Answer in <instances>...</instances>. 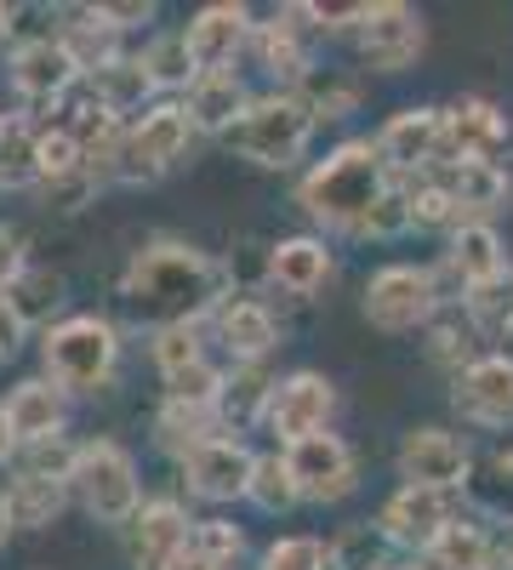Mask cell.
<instances>
[{
  "label": "cell",
  "instance_id": "obj_1",
  "mask_svg": "<svg viewBox=\"0 0 513 570\" xmlns=\"http://www.w3.org/2000/svg\"><path fill=\"white\" fill-rule=\"evenodd\" d=\"M235 292H240L235 268L195 240H177V234H149L120 268V303L149 331L182 325V320L211 325V314Z\"/></svg>",
  "mask_w": 513,
  "mask_h": 570
},
{
  "label": "cell",
  "instance_id": "obj_2",
  "mask_svg": "<svg viewBox=\"0 0 513 570\" xmlns=\"http://www.w3.org/2000/svg\"><path fill=\"white\" fill-rule=\"evenodd\" d=\"M394 188H399V177L388 171L377 137H343L297 177V206L319 234L359 240V228L371 223V212H377Z\"/></svg>",
  "mask_w": 513,
  "mask_h": 570
},
{
  "label": "cell",
  "instance_id": "obj_3",
  "mask_svg": "<svg viewBox=\"0 0 513 570\" xmlns=\"http://www.w3.org/2000/svg\"><path fill=\"white\" fill-rule=\"evenodd\" d=\"M126 365V331L109 314H63L40 337V376L69 400L109 394Z\"/></svg>",
  "mask_w": 513,
  "mask_h": 570
},
{
  "label": "cell",
  "instance_id": "obj_4",
  "mask_svg": "<svg viewBox=\"0 0 513 570\" xmlns=\"http://www.w3.org/2000/svg\"><path fill=\"white\" fill-rule=\"evenodd\" d=\"M314 131L319 120L303 104V91H257V104L223 137V149L257 171H297L314 149Z\"/></svg>",
  "mask_w": 513,
  "mask_h": 570
},
{
  "label": "cell",
  "instance_id": "obj_5",
  "mask_svg": "<svg viewBox=\"0 0 513 570\" xmlns=\"http://www.w3.org/2000/svg\"><path fill=\"white\" fill-rule=\"evenodd\" d=\"M69 491H75V508L86 519H98L109 531H126L137 513H144V473H137V456L98 434V440H80L75 456H69Z\"/></svg>",
  "mask_w": 513,
  "mask_h": 570
},
{
  "label": "cell",
  "instance_id": "obj_6",
  "mask_svg": "<svg viewBox=\"0 0 513 570\" xmlns=\"http://www.w3.org/2000/svg\"><path fill=\"white\" fill-rule=\"evenodd\" d=\"M445 274L440 263H383L365 279L359 314L383 337H423V331L445 314Z\"/></svg>",
  "mask_w": 513,
  "mask_h": 570
},
{
  "label": "cell",
  "instance_id": "obj_7",
  "mask_svg": "<svg viewBox=\"0 0 513 570\" xmlns=\"http://www.w3.org/2000/svg\"><path fill=\"white\" fill-rule=\"evenodd\" d=\"M195 137H200V131H195L189 109H182V98H160V104H149L144 115L126 126L115 183H126V188H149V183H160L166 171L182 166V155H189V142H195Z\"/></svg>",
  "mask_w": 513,
  "mask_h": 570
},
{
  "label": "cell",
  "instance_id": "obj_8",
  "mask_svg": "<svg viewBox=\"0 0 513 570\" xmlns=\"http://www.w3.org/2000/svg\"><path fill=\"white\" fill-rule=\"evenodd\" d=\"M7 80H12L18 109H29V115L40 120V115H58V109L75 98L80 80H86V69L75 63L69 46L58 40V29H40V35L12 40V52H7Z\"/></svg>",
  "mask_w": 513,
  "mask_h": 570
},
{
  "label": "cell",
  "instance_id": "obj_9",
  "mask_svg": "<svg viewBox=\"0 0 513 570\" xmlns=\"http://www.w3.org/2000/svg\"><path fill=\"white\" fill-rule=\"evenodd\" d=\"M332 422H337V383L332 376L314 371V365L279 371L268 416H263V434H274V451H292L314 434H332Z\"/></svg>",
  "mask_w": 513,
  "mask_h": 570
},
{
  "label": "cell",
  "instance_id": "obj_10",
  "mask_svg": "<svg viewBox=\"0 0 513 570\" xmlns=\"http://www.w3.org/2000/svg\"><path fill=\"white\" fill-rule=\"evenodd\" d=\"M251 63L268 75V91H303L319 75V35L303 12V0H286L251 35Z\"/></svg>",
  "mask_w": 513,
  "mask_h": 570
},
{
  "label": "cell",
  "instance_id": "obj_11",
  "mask_svg": "<svg viewBox=\"0 0 513 570\" xmlns=\"http://www.w3.org/2000/svg\"><path fill=\"white\" fill-rule=\"evenodd\" d=\"M69 456L75 445H52V451H29L18 456L12 480H7V513H12V531H52L63 508L75 502L69 491Z\"/></svg>",
  "mask_w": 513,
  "mask_h": 570
},
{
  "label": "cell",
  "instance_id": "obj_12",
  "mask_svg": "<svg viewBox=\"0 0 513 570\" xmlns=\"http://www.w3.org/2000/svg\"><path fill=\"white\" fill-rule=\"evenodd\" d=\"M394 473H399V485H428V491H456V497H468L474 485V445L456 434V428H405L399 445H394Z\"/></svg>",
  "mask_w": 513,
  "mask_h": 570
},
{
  "label": "cell",
  "instance_id": "obj_13",
  "mask_svg": "<svg viewBox=\"0 0 513 570\" xmlns=\"http://www.w3.org/2000/svg\"><path fill=\"white\" fill-rule=\"evenodd\" d=\"M468 513V497L456 491H428V485H399L383 508H377V531L394 542V553L423 559L456 519Z\"/></svg>",
  "mask_w": 513,
  "mask_h": 570
},
{
  "label": "cell",
  "instance_id": "obj_14",
  "mask_svg": "<svg viewBox=\"0 0 513 570\" xmlns=\"http://www.w3.org/2000/svg\"><path fill=\"white\" fill-rule=\"evenodd\" d=\"M251 473H257V445L240 434H217L206 445H195L189 456L177 462V480L195 502L206 508H235L251 491Z\"/></svg>",
  "mask_w": 513,
  "mask_h": 570
},
{
  "label": "cell",
  "instance_id": "obj_15",
  "mask_svg": "<svg viewBox=\"0 0 513 570\" xmlns=\"http://www.w3.org/2000/svg\"><path fill=\"white\" fill-rule=\"evenodd\" d=\"M354 52L371 75H405L428 52V23L405 0H371V12L354 35Z\"/></svg>",
  "mask_w": 513,
  "mask_h": 570
},
{
  "label": "cell",
  "instance_id": "obj_16",
  "mask_svg": "<svg viewBox=\"0 0 513 570\" xmlns=\"http://www.w3.org/2000/svg\"><path fill=\"white\" fill-rule=\"evenodd\" d=\"M451 160H474V166H502L513 160V109L496 98H468L445 104V166Z\"/></svg>",
  "mask_w": 513,
  "mask_h": 570
},
{
  "label": "cell",
  "instance_id": "obj_17",
  "mask_svg": "<svg viewBox=\"0 0 513 570\" xmlns=\"http://www.w3.org/2000/svg\"><path fill=\"white\" fill-rule=\"evenodd\" d=\"M337 279V252L325 234H279L263 252V292L286 303H314Z\"/></svg>",
  "mask_w": 513,
  "mask_h": 570
},
{
  "label": "cell",
  "instance_id": "obj_18",
  "mask_svg": "<svg viewBox=\"0 0 513 570\" xmlns=\"http://www.w3.org/2000/svg\"><path fill=\"white\" fill-rule=\"evenodd\" d=\"M211 343L223 348V365H268L279 343H286V325H279L268 297L235 292L211 314Z\"/></svg>",
  "mask_w": 513,
  "mask_h": 570
},
{
  "label": "cell",
  "instance_id": "obj_19",
  "mask_svg": "<svg viewBox=\"0 0 513 570\" xmlns=\"http://www.w3.org/2000/svg\"><path fill=\"white\" fill-rule=\"evenodd\" d=\"M451 411L480 434H513V354L491 348L451 383Z\"/></svg>",
  "mask_w": 513,
  "mask_h": 570
},
{
  "label": "cell",
  "instance_id": "obj_20",
  "mask_svg": "<svg viewBox=\"0 0 513 570\" xmlns=\"http://www.w3.org/2000/svg\"><path fill=\"white\" fill-rule=\"evenodd\" d=\"M195 525H200V519L189 513V502H182V497H149L144 513H137L131 525L120 531L126 564L131 570H166L177 553L195 548Z\"/></svg>",
  "mask_w": 513,
  "mask_h": 570
},
{
  "label": "cell",
  "instance_id": "obj_21",
  "mask_svg": "<svg viewBox=\"0 0 513 570\" xmlns=\"http://www.w3.org/2000/svg\"><path fill=\"white\" fill-rule=\"evenodd\" d=\"M371 137H377V149H383V160L399 183L445 166V109H434V104L394 109Z\"/></svg>",
  "mask_w": 513,
  "mask_h": 570
},
{
  "label": "cell",
  "instance_id": "obj_22",
  "mask_svg": "<svg viewBox=\"0 0 513 570\" xmlns=\"http://www.w3.org/2000/svg\"><path fill=\"white\" fill-rule=\"evenodd\" d=\"M286 462H292V480H297L303 502H314V508H337V502H348L359 491V456H354V445L337 434V428L292 445Z\"/></svg>",
  "mask_w": 513,
  "mask_h": 570
},
{
  "label": "cell",
  "instance_id": "obj_23",
  "mask_svg": "<svg viewBox=\"0 0 513 570\" xmlns=\"http://www.w3.org/2000/svg\"><path fill=\"white\" fill-rule=\"evenodd\" d=\"M251 35H257V12L246 0H211V7H200L182 23V40H189V58H195L200 75L235 69L251 52Z\"/></svg>",
  "mask_w": 513,
  "mask_h": 570
},
{
  "label": "cell",
  "instance_id": "obj_24",
  "mask_svg": "<svg viewBox=\"0 0 513 570\" xmlns=\"http://www.w3.org/2000/svg\"><path fill=\"white\" fill-rule=\"evenodd\" d=\"M440 274L456 285V297H468V292H485V285L507 279L513 274V252L502 240V228L496 223H468V228H456L445 252H440Z\"/></svg>",
  "mask_w": 513,
  "mask_h": 570
},
{
  "label": "cell",
  "instance_id": "obj_25",
  "mask_svg": "<svg viewBox=\"0 0 513 570\" xmlns=\"http://www.w3.org/2000/svg\"><path fill=\"white\" fill-rule=\"evenodd\" d=\"M69 394L52 389L46 376H23L7 394V416H12V434H18V451H52V445H69Z\"/></svg>",
  "mask_w": 513,
  "mask_h": 570
},
{
  "label": "cell",
  "instance_id": "obj_26",
  "mask_svg": "<svg viewBox=\"0 0 513 570\" xmlns=\"http://www.w3.org/2000/svg\"><path fill=\"white\" fill-rule=\"evenodd\" d=\"M423 177H434L445 195L456 200L462 228H468V223H496V217L513 206V171H502V166L451 160V166H434V171H423Z\"/></svg>",
  "mask_w": 513,
  "mask_h": 570
},
{
  "label": "cell",
  "instance_id": "obj_27",
  "mask_svg": "<svg viewBox=\"0 0 513 570\" xmlns=\"http://www.w3.org/2000/svg\"><path fill=\"white\" fill-rule=\"evenodd\" d=\"M257 104V91L246 86V75L240 69H223V75H200L189 91H182V109H189V120H195V131L200 137H228L240 120H246V109Z\"/></svg>",
  "mask_w": 513,
  "mask_h": 570
},
{
  "label": "cell",
  "instance_id": "obj_28",
  "mask_svg": "<svg viewBox=\"0 0 513 570\" xmlns=\"http://www.w3.org/2000/svg\"><path fill=\"white\" fill-rule=\"evenodd\" d=\"M58 40L75 52V63L91 75V69H103L115 58H126V35L115 29V18L103 12V0L98 7H58Z\"/></svg>",
  "mask_w": 513,
  "mask_h": 570
},
{
  "label": "cell",
  "instance_id": "obj_29",
  "mask_svg": "<svg viewBox=\"0 0 513 570\" xmlns=\"http://www.w3.org/2000/svg\"><path fill=\"white\" fill-rule=\"evenodd\" d=\"M86 91L98 98V109L109 115V120H137L149 104H160V91H155V80L144 75V63H137V52H126V58H115V63H103V69H91L86 75Z\"/></svg>",
  "mask_w": 513,
  "mask_h": 570
},
{
  "label": "cell",
  "instance_id": "obj_30",
  "mask_svg": "<svg viewBox=\"0 0 513 570\" xmlns=\"http://www.w3.org/2000/svg\"><path fill=\"white\" fill-rule=\"evenodd\" d=\"M40 126L29 109H0V188L7 195H23V188L40 183Z\"/></svg>",
  "mask_w": 513,
  "mask_h": 570
},
{
  "label": "cell",
  "instance_id": "obj_31",
  "mask_svg": "<svg viewBox=\"0 0 513 570\" xmlns=\"http://www.w3.org/2000/svg\"><path fill=\"white\" fill-rule=\"evenodd\" d=\"M423 354H428L434 371H445L451 383H456V376L468 371L480 354H491V348H485V337H480V325L468 320V308H462V303H445V314L423 331Z\"/></svg>",
  "mask_w": 513,
  "mask_h": 570
},
{
  "label": "cell",
  "instance_id": "obj_32",
  "mask_svg": "<svg viewBox=\"0 0 513 570\" xmlns=\"http://www.w3.org/2000/svg\"><path fill=\"white\" fill-rule=\"evenodd\" d=\"M274 383L279 376L268 365H228V383H223V400H217V416H223V434H251L268 416V400H274Z\"/></svg>",
  "mask_w": 513,
  "mask_h": 570
},
{
  "label": "cell",
  "instance_id": "obj_33",
  "mask_svg": "<svg viewBox=\"0 0 513 570\" xmlns=\"http://www.w3.org/2000/svg\"><path fill=\"white\" fill-rule=\"evenodd\" d=\"M217 434H223L217 405H195V400L160 394V405H155V445H160L171 462H182L195 445H206V440H217Z\"/></svg>",
  "mask_w": 513,
  "mask_h": 570
},
{
  "label": "cell",
  "instance_id": "obj_34",
  "mask_svg": "<svg viewBox=\"0 0 513 570\" xmlns=\"http://www.w3.org/2000/svg\"><path fill=\"white\" fill-rule=\"evenodd\" d=\"M7 303H12V314L23 320V331L29 337H46L58 320H63V303H69V279L58 274V268H46V263H29V274L7 292Z\"/></svg>",
  "mask_w": 513,
  "mask_h": 570
},
{
  "label": "cell",
  "instance_id": "obj_35",
  "mask_svg": "<svg viewBox=\"0 0 513 570\" xmlns=\"http://www.w3.org/2000/svg\"><path fill=\"white\" fill-rule=\"evenodd\" d=\"M496 559H502L496 531L485 525V519H468V513H462L456 525H451L423 559H416V564H423V570H491Z\"/></svg>",
  "mask_w": 513,
  "mask_h": 570
},
{
  "label": "cell",
  "instance_id": "obj_36",
  "mask_svg": "<svg viewBox=\"0 0 513 570\" xmlns=\"http://www.w3.org/2000/svg\"><path fill=\"white\" fill-rule=\"evenodd\" d=\"M137 63H144V75L155 80L160 98H182V91L200 80V69H195V58H189V40H182V29H155L144 46H137Z\"/></svg>",
  "mask_w": 513,
  "mask_h": 570
},
{
  "label": "cell",
  "instance_id": "obj_37",
  "mask_svg": "<svg viewBox=\"0 0 513 570\" xmlns=\"http://www.w3.org/2000/svg\"><path fill=\"white\" fill-rule=\"evenodd\" d=\"M149 360H155V371H160V383H171V376H182V371L211 365V325L182 320V325L149 331Z\"/></svg>",
  "mask_w": 513,
  "mask_h": 570
},
{
  "label": "cell",
  "instance_id": "obj_38",
  "mask_svg": "<svg viewBox=\"0 0 513 570\" xmlns=\"http://www.w3.org/2000/svg\"><path fill=\"white\" fill-rule=\"evenodd\" d=\"M303 104L314 109L319 126H337V120L359 115V104H365V80L348 75V69H319V75L303 86Z\"/></svg>",
  "mask_w": 513,
  "mask_h": 570
},
{
  "label": "cell",
  "instance_id": "obj_39",
  "mask_svg": "<svg viewBox=\"0 0 513 570\" xmlns=\"http://www.w3.org/2000/svg\"><path fill=\"white\" fill-rule=\"evenodd\" d=\"M246 502H251L257 513H268V519H279V513L303 508V491H297V480H292V462H286V451H257V473H251V491H246Z\"/></svg>",
  "mask_w": 513,
  "mask_h": 570
},
{
  "label": "cell",
  "instance_id": "obj_40",
  "mask_svg": "<svg viewBox=\"0 0 513 570\" xmlns=\"http://www.w3.org/2000/svg\"><path fill=\"white\" fill-rule=\"evenodd\" d=\"M332 553H337V570H394V542L377 531V519H365V525H348L332 537Z\"/></svg>",
  "mask_w": 513,
  "mask_h": 570
},
{
  "label": "cell",
  "instance_id": "obj_41",
  "mask_svg": "<svg viewBox=\"0 0 513 570\" xmlns=\"http://www.w3.org/2000/svg\"><path fill=\"white\" fill-rule=\"evenodd\" d=\"M468 502H474L485 519H496V525H513V445L496 451V456L474 473Z\"/></svg>",
  "mask_w": 513,
  "mask_h": 570
},
{
  "label": "cell",
  "instance_id": "obj_42",
  "mask_svg": "<svg viewBox=\"0 0 513 570\" xmlns=\"http://www.w3.org/2000/svg\"><path fill=\"white\" fill-rule=\"evenodd\" d=\"M462 308H468V320L480 325V337L485 343H513V274L485 285V292H468V297H456Z\"/></svg>",
  "mask_w": 513,
  "mask_h": 570
},
{
  "label": "cell",
  "instance_id": "obj_43",
  "mask_svg": "<svg viewBox=\"0 0 513 570\" xmlns=\"http://www.w3.org/2000/svg\"><path fill=\"white\" fill-rule=\"evenodd\" d=\"M257 570H337V553L325 537H274L257 553Z\"/></svg>",
  "mask_w": 513,
  "mask_h": 570
},
{
  "label": "cell",
  "instance_id": "obj_44",
  "mask_svg": "<svg viewBox=\"0 0 513 570\" xmlns=\"http://www.w3.org/2000/svg\"><path fill=\"white\" fill-rule=\"evenodd\" d=\"M195 548H200V553H211V559H217V564H228V570H240V559L251 553L246 531L235 525V519H223V513H206L200 525H195Z\"/></svg>",
  "mask_w": 513,
  "mask_h": 570
},
{
  "label": "cell",
  "instance_id": "obj_45",
  "mask_svg": "<svg viewBox=\"0 0 513 570\" xmlns=\"http://www.w3.org/2000/svg\"><path fill=\"white\" fill-rule=\"evenodd\" d=\"M34 195L46 200V212H58V217H75V212H86L91 200L103 195V183L91 177V171H75V177H63V183H52V188H34Z\"/></svg>",
  "mask_w": 513,
  "mask_h": 570
},
{
  "label": "cell",
  "instance_id": "obj_46",
  "mask_svg": "<svg viewBox=\"0 0 513 570\" xmlns=\"http://www.w3.org/2000/svg\"><path fill=\"white\" fill-rule=\"evenodd\" d=\"M29 246H23V234L12 228V223H0V297H7L12 292V285L29 274Z\"/></svg>",
  "mask_w": 513,
  "mask_h": 570
},
{
  "label": "cell",
  "instance_id": "obj_47",
  "mask_svg": "<svg viewBox=\"0 0 513 570\" xmlns=\"http://www.w3.org/2000/svg\"><path fill=\"white\" fill-rule=\"evenodd\" d=\"M103 12L115 18V29H120V35L149 29V23L160 18V7H149V0H103ZM149 35H155V29H149Z\"/></svg>",
  "mask_w": 513,
  "mask_h": 570
},
{
  "label": "cell",
  "instance_id": "obj_48",
  "mask_svg": "<svg viewBox=\"0 0 513 570\" xmlns=\"http://www.w3.org/2000/svg\"><path fill=\"white\" fill-rule=\"evenodd\" d=\"M23 337H29V331H23V320L12 314V303H7V297H0V365H7V360L23 348Z\"/></svg>",
  "mask_w": 513,
  "mask_h": 570
},
{
  "label": "cell",
  "instance_id": "obj_49",
  "mask_svg": "<svg viewBox=\"0 0 513 570\" xmlns=\"http://www.w3.org/2000/svg\"><path fill=\"white\" fill-rule=\"evenodd\" d=\"M23 451H18V434H12V416H7V400H0V468L7 462H18Z\"/></svg>",
  "mask_w": 513,
  "mask_h": 570
},
{
  "label": "cell",
  "instance_id": "obj_50",
  "mask_svg": "<svg viewBox=\"0 0 513 570\" xmlns=\"http://www.w3.org/2000/svg\"><path fill=\"white\" fill-rule=\"evenodd\" d=\"M166 570H228V564H217L211 553H200V548H189V553H177Z\"/></svg>",
  "mask_w": 513,
  "mask_h": 570
},
{
  "label": "cell",
  "instance_id": "obj_51",
  "mask_svg": "<svg viewBox=\"0 0 513 570\" xmlns=\"http://www.w3.org/2000/svg\"><path fill=\"white\" fill-rule=\"evenodd\" d=\"M12 542V513H7V497H0V548Z\"/></svg>",
  "mask_w": 513,
  "mask_h": 570
},
{
  "label": "cell",
  "instance_id": "obj_52",
  "mask_svg": "<svg viewBox=\"0 0 513 570\" xmlns=\"http://www.w3.org/2000/svg\"><path fill=\"white\" fill-rule=\"evenodd\" d=\"M491 570H513V548H507V542H502V559H496Z\"/></svg>",
  "mask_w": 513,
  "mask_h": 570
},
{
  "label": "cell",
  "instance_id": "obj_53",
  "mask_svg": "<svg viewBox=\"0 0 513 570\" xmlns=\"http://www.w3.org/2000/svg\"><path fill=\"white\" fill-rule=\"evenodd\" d=\"M12 29V7H0V35H7Z\"/></svg>",
  "mask_w": 513,
  "mask_h": 570
},
{
  "label": "cell",
  "instance_id": "obj_54",
  "mask_svg": "<svg viewBox=\"0 0 513 570\" xmlns=\"http://www.w3.org/2000/svg\"><path fill=\"white\" fill-rule=\"evenodd\" d=\"M394 570H423V564H416V559H399V564H394Z\"/></svg>",
  "mask_w": 513,
  "mask_h": 570
},
{
  "label": "cell",
  "instance_id": "obj_55",
  "mask_svg": "<svg viewBox=\"0 0 513 570\" xmlns=\"http://www.w3.org/2000/svg\"><path fill=\"white\" fill-rule=\"evenodd\" d=\"M507 548H513V537H507Z\"/></svg>",
  "mask_w": 513,
  "mask_h": 570
}]
</instances>
